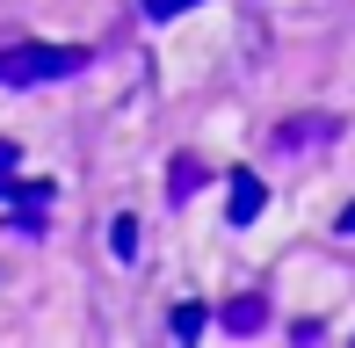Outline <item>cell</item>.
I'll use <instances>...</instances> for the list:
<instances>
[{
  "label": "cell",
  "instance_id": "7",
  "mask_svg": "<svg viewBox=\"0 0 355 348\" xmlns=\"http://www.w3.org/2000/svg\"><path fill=\"white\" fill-rule=\"evenodd\" d=\"M174 334L196 341V334H203V305H174Z\"/></svg>",
  "mask_w": 355,
  "mask_h": 348
},
{
  "label": "cell",
  "instance_id": "8",
  "mask_svg": "<svg viewBox=\"0 0 355 348\" xmlns=\"http://www.w3.org/2000/svg\"><path fill=\"white\" fill-rule=\"evenodd\" d=\"M138 8L153 15V22H174V15H189V8H196V0H138Z\"/></svg>",
  "mask_w": 355,
  "mask_h": 348
},
{
  "label": "cell",
  "instance_id": "3",
  "mask_svg": "<svg viewBox=\"0 0 355 348\" xmlns=\"http://www.w3.org/2000/svg\"><path fill=\"white\" fill-rule=\"evenodd\" d=\"M334 131H341L334 116H304V123H283V131H276V146H283V153H304V146H334Z\"/></svg>",
  "mask_w": 355,
  "mask_h": 348
},
{
  "label": "cell",
  "instance_id": "1",
  "mask_svg": "<svg viewBox=\"0 0 355 348\" xmlns=\"http://www.w3.org/2000/svg\"><path fill=\"white\" fill-rule=\"evenodd\" d=\"M87 44H0V87H44L87 73Z\"/></svg>",
  "mask_w": 355,
  "mask_h": 348
},
{
  "label": "cell",
  "instance_id": "4",
  "mask_svg": "<svg viewBox=\"0 0 355 348\" xmlns=\"http://www.w3.org/2000/svg\"><path fill=\"white\" fill-rule=\"evenodd\" d=\"M225 327H232V334H261L268 327V297H232V305H225Z\"/></svg>",
  "mask_w": 355,
  "mask_h": 348
},
{
  "label": "cell",
  "instance_id": "10",
  "mask_svg": "<svg viewBox=\"0 0 355 348\" xmlns=\"http://www.w3.org/2000/svg\"><path fill=\"white\" fill-rule=\"evenodd\" d=\"M15 167V146H8V138H0V174H8Z\"/></svg>",
  "mask_w": 355,
  "mask_h": 348
},
{
  "label": "cell",
  "instance_id": "6",
  "mask_svg": "<svg viewBox=\"0 0 355 348\" xmlns=\"http://www.w3.org/2000/svg\"><path fill=\"white\" fill-rule=\"evenodd\" d=\"M109 254H116V261L138 254V218H116V225H109Z\"/></svg>",
  "mask_w": 355,
  "mask_h": 348
},
{
  "label": "cell",
  "instance_id": "5",
  "mask_svg": "<svg viewBox=\"0 0 355 348\" xmlns=\"http://www.w3.org/2000/svg\"><path fill=\"white\" fill-rule=\"evenodd\" d=\"M196 182H203V167H196V160L182 153V160L167 167V196H174V203H189V196H196Z\"/></svg>",
  "mask_w": 355,
  "mask_h": 348
},
{
  "label": "cell",
  "instance_id": "11",
  "mask_svg": "<svg viewBox=\"0 0 355 348\" xmlns=\"http://www.w3.org/2000/svg\"><path fill=\"white\" fill-rule=\"evenodd\" d=\"M0 182H8V174H0Z\"/></svg>",
  "mask_w": 355,
  "mask_h": 348
},
{
  "label": "cell",
  "instance_id": "9",
  "mask_svg": "<svg viewBox=\"0 0 355 348\" xmlns=\"http://www.w3.org/2000/svg\"><path fill=\"white\" fill-rule=\"evenodd\" d=\"M334 232H341V240H355V203L341 211V225H334Z\"/></svg>",
  "mask_w": 355,
  "mask_h": 348
},
{
  "label": "cell",
  "instance_id": "2",
  "mask_svg": "<svg viewBox=\"0 0 355 348\" xmlns=\"http://www.w3.org/2000/svg\"><path fill=\"white\" fill-rule=\"evenodd\" d=\"M261 203H268L261 174H232V189H225V218H232V225H254V218H261Z\"/></svg>",
  "mask_w": 355,
  "mask_h": 348
}]
</instances>
